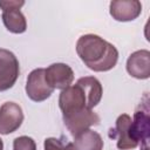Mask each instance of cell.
<instances>
[{
  "label": "cell",
  "mask_w": 150,
  "mask_h": 150,
  "mask_svg": "<svg viewBox=\"0 0 150 150\" xmlns=\"http://www.w3.org/2000/svg\"><path fill=\"white\" fill-rule=\"evenodd\" d=\"M76 53L81 61L94 71H108L118 60L116 47L95 34H86L76 42Z\"/></svg>",
  "instance_id": "6da1fadb"
},
{
  "label": "cell",
  "mask_w": 150,
  "mask_h": 150,
  "mask_svg": "<svg viewBox=\"0 0 150 150\" xmlns=\"http://www.w3.org/2000/svg\"><path fill=\"white\" fill-rule=\"evenodd\" d=\"M63 123L73 136L88 130L93 125H98L101 122L100 116L93 111V109L83 108L68 114H62Z\"/></svg>",
  "instance_id": "7a4b0ae2"
},
{
  "label": "cell",
  "mask_w": 150,
  "mask_h": 150,
  "mask_svg": "<svg viewBox=\"0 0 150 150\" xmlns=\"http://www.w3.org/2000/svg\"><path fill=\"white\" fill-rule=\"evenodd\" d=\"M20 74L19 60L8 49L0 48V91L11 89Z\"/></svg>",
  "instance_id": "3957f363"
},
{
  "label": "cell",
  "mask_w": 150,
  "mask_h": 150,
  "mask_svg": "<svg viewBox=\"0 0 150 150\" xmlns=\"http://www.w3.org/2000/svg\"><path fill=\"white\" fill-rule=\"evenodd\" d=\"M54 89L47 83L43 68L32 70L26 82V94L34 102H42L50 97Z\"/></svg>",
  "instance_id": "277c9868"
},
{
  "label": "cell",
  "mask_w": 150,
  "mask_h": 150,
  "mask_svg": "<svg viewBox=\"0 0 150 150\" xmlns=\"http://www.w3.org/2000/svg\"><path fill=\"white\" fill-rule=\"evenodd\" d=\"M109 137L116 139V145L120 150H132L138 146L131 135V117L128 114H122L117 117L115 128L109 130Z\"/></svg>",
  "instance_id": "5b68a950"
},
{
  "label": "cell",
  "mask_w": 150,
  "mask_h": 150,
  "mask_svg": "<svg viewBox=\"0 0 150 150\" xmlns=\"http://www.w3.org/2000/svg\"><path fill=\"white\" fill-rule=\"evenodd\" d=\"M23 122V111L15 102H5L0 107V134L8 135L18 130Z\"/></svg>",
  "instance_id": "8992f818"
},
{
  "label": "cell",
  "mask_w": 150,
  "mask_h": 150,
  "mask_svg": "<svg viewBox=\"0 0 150 150\" xmlns=\"http://www.w3.org/2000/svg\"><path fill=\"white\" fill-rule=\"evenodd\" d=\"M131 135L141 146L149 145L150 138V116L148 103H143L134 114L131 118Z\"/></svg>",
  "instance_id": "52a82bcc"
},
{
  "label": "cell",
  "mask_w": 150,
  "mask_h": 150,
  "mask_svg": "<svg viewBox=\"0 0 150 150\" xmlns=\"http://www.w3.org/2000/svg\"><path fill=\"white\" fill-rule=\"evenodd\" d=\"M59 107L62 114H68L75 110L88 108L86 95L82 88L76 83L62 89L59 96Z\"/></svg>",
  "instance_id": "ba28073f"
},
{
  "label": "cell",
  "mask_w": 150,
  "mask_h": 150,
  "mask_svg": "<svg viewBox=\"0 0 150 150\" xmlns=\"http://www.w3.org/2000/svg\"><path fill=\"white\" fill-rule=\"evenodd\" d=\"M46 81L53 89H64L74 81V71L66 63H53L45 69Z\"/></svg>",
  "instance_id": "9c48e42d"
},
{
  "label": "cell",
  "mask_w": 150,
  "mask_h": 150,
  "mask_svg": "<svg viewBox=\"0 0 150 150\" xmlns=\"http://www.w3.org/2000/svg\"><path fill=\"white\" fill-rule=\"evenodd\" d=\"M109 12L116 21H132L142 13V4L138 0H115L110 2Z\"/></svg>",
  "instance_id": "30bf717a"
},
{
  "label": "cell",
  "mask_w": 150,
  "mask_h": 150,
  "mask_svg": "<svg viewBox=\"0 0 150 150\" xmlns=\"http://www.w3.org/2000/svg\"><path fill=\"white\" fill-rule=\"evenodd\" d=\"M127 71L138 80H146L150 76V52L146 49L136 50L127 60Z\"/></svg>",
  "instance_id": "8fae6325"
},
{
  "label": "cell",
  "mask_w": 150,
  "mask_h": 150,
  "mask_svg": "<svg viewBox=\"0 0 150 150\" xmlns=\"http://www.w3.org/2000/svg\"><path fill=\"white\" fill-rule=\"evenodd\" d=\"M76 83L82 88L86 95L87 107L89 109L96 107L100 103L103 94V88L101 82L94 76H84V77H80Z\"/></svg>",
  "instance_id": "7c38bea8"
},
{
  "label": "cell",
  "mask_w": 150,
  "mask_h": 150,
  "mask_svg": "<svg viewBox=\"0 0 150 150\" xmlns=\"http://www.w3.org/2000/svg\"><path fill=\"white\" fill-rule=\"evenodd\" d=\"M103 139L101 135L94 130H84L74 136L73 150H102Z\"/></svg>",
  "instance_id": "4fadbf2b"
},
{
  "label": "cell",
  "mask_w": 150,
  "mask_h": 150,
  "mask_svg": "<svg viewBox=\"0 0 150 150\" xmlns=\"http://www.w3.org/2000/svg\"><path fill=\"white\" fill-rule=\"evenodd\" d=\"M2 22L7 30L14 34H21L27 29V21L20 8H9L2 11Z\"/></svg>",
  "instance_id": "5bb4252c"
},
{
  "label": "cell",
  "mask_w": 150,
  "mask_h": 150,
  "mask_svg": "<svg viewBox=\"0 0 150 150\" xmlns=\"http://www.w3.org/2000/svg\"><path fill=\"white\" fill-rule=\"evenodd\" d=\"M43 148L45 150H73V143L66 136H61L60 138L48 137L43 142Z\"/></svg>",
  "instance_id": "9a60e30c"
},
{
  "label": "cell",
  "mask_w": 150,
  "mask_h": 150,
  "mask_svg": "<svg viewBox=\"0 0 150 150\" xmlns=\"http://www.w3.org/2000/svg\"><path fill=\"white\" fill-rule=\"evenodd\" d=\"M13 150H36V143L29 136H19L13 141Z\"/></svg>",
  "instance_id": "2e32d148"
},
{
  "label": "cell",
  "mask_w": 150,
  "mask_h": 150,
  "mask_svg": "<svg viewBox=\"0 0 150 150\" xmlns=\"http://www.w3.org/2000/svg\"><path fill=\"white\" fill-rule=\"evenodd\" d=\"M23 5V0H0V8L2 11L9 8H21Z\"/></svg>",
  "instance_id": "e0dca14e"
},
{
  "label": "cell",
  "mask_w": 150,
  "mask_h": 150,
  "mask_svg": "<svg viewBox=\"0 0 150 150\" xmlns=\"http://www.w3.org/2000/svg\"><path fill=\"white\" fill-rule=\"evenodd\" d=\"M141 150H149V145H144V146H141Z\"/></svg>",
  "instance_id": "ac0fdd59"
},
{
  "label": "cell",
  "mask_w": 150,
  "mask_h": 150,
  "mask_svg": "<svg viewBox=\"0 0 150 150\" xmlns=\"http://www.w3.org/2000/svg\"><path fill=\"white\" fill-rule=\"evenodd\" d=\"M0 150H4V143H2L1 138H0Z\"/></svg>",
  "instance_id": "d6986e66"
}]
</instances>
